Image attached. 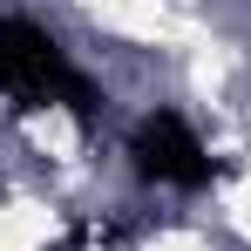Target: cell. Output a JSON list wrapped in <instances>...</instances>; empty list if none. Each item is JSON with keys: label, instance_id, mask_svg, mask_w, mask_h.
<instances>
[{"label": "cell", "instance_id": "7a4b0ae2", "mask_svg": "<svg viewBox=\"0 0 251 251\" xmlns=\"http://www.w3.org/2000/svg\"><path fill=\"white\" fill-rule=\"evenodd\" d=\"M136 170L156 176V183H183V190H197V183L210 176V156H204V143H197V129L163 109V116H150V123L136 129Z\"/></svg>", "mask_w": 251, "mask_h": 251}, {"label": "cell", "instance_id": "6da1fadb", "mask_svg": "<svg viewBox=\"0 0 251 251\" xmlns=\"http://www.w3.org/2000/svg\"><path fill=\"white\" fill-rule=\"evenodd\" d=\"M0 95L14 109L68 102V109L88 116V82L68 68V54L54 48V34H41L34 21H0Z\"/></svg>", "mask_w": 251, "mask_h": 251}]
</instances>
